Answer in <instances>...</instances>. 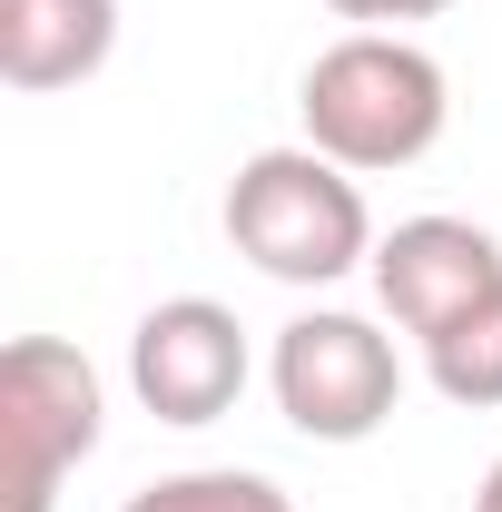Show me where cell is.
<instances>
[{"label":"cell","instance_id":"6da1fadb","mask_svg":"<svg viewBox=\"0 0 502 512\" xmlns=\"http://www.w3.org/2000/svg\"><path fill=\"white\" fill-rule=\"evenodd\" d=\"M296 119L306 148H325L335 168L384 178V168H414L434 158L443 128H453V79L424 40L404 30H345L335 50H315L296 79Z\"/></svg>","mask_w":502,"mask_h":512},{"label":"cell","instance_id":"7a4b0ae2","mask_svg":"<svg viewBox=\"0 0 502 512\" xmlns=\"http://www.w3.org/2000/svg\"><path fill=\"white\" fill-rule=\"evenodd\" d=\"M227 247L276 286H345L355 266H375V207L355 188V168H335L325 148H256L227 178Z\"/></svg>","mask_w":502,"mask_h":512},{"label":"cell","instance_id":"3957f363","mask_svg":"<svg viewBox=\"0 0 502 512\" xmlns=\"http://www.w3.org/2000/svg\"><path fill=\"white\" fill-rule=\"evenodd\" d=\"M266 384H276V414L306 444H375L394 424V404H404V355H394V335L375 316L306 306L296 325H276Z\"/></svg>","mask_w":502,"mask_h":512},{"label":"cell","instance_id":"277c9868","mask_svg":"<svg viewBox=\"0 0 502 512\" xmlns=\"http://www.w3.org/2000/svg\"><path fill=\"white\" fill-rule=\"evenodd\" d=\"M99 424H109L99 365L69 335H20L0 355V493H10V512L60 503V483L99 453Z\"/></svg>","mask_w":502,"mask_h":512},{"label":"cell","instance_id":"5b68a950","mask_svg":"<svg viewBox=\"0 0 502 512\" xmlns=\"http://www.w3.org/2000/svg\"><path fill=\"white\" fill-rule=\"evenodd\" d=\"M247 375H256L247 325L227 316L217 296H168V306H148L138 335H128V394H138L158 424H178V434L237 414Z\"/></svg>","mask_w":502,"mask_h":512},{"label":"cell","instance_id":"8992f818","mask_svg":"<svg viewBox=\"0 0 502 512\" xmlns=\"http://www.w3.org/2000/svg\"><path fill=\"white\" fill-rule=\"evenodd\" d=\"M365 276H375L384 316L404 325L414 345H434L443 325H463L473 306L502 296V237L473 227V217H404V227L375 237V266Z\"/></svg>","mask_w":502,"mask_h":512},{"label":"cell","instance_id":"52a82bcc","mask_svg":"<svg viewBox=\"0 0 502 512\" xmlns=\"http://www.w3.org/2000/svg\"><path fill=\"white\" fill-rule=\"evenodd\" d=\"M109 50H119V0H0V79L20 99L99 79Z\"/></svg>","mask_w":502,"mask_h":512},{"label":"cell","instance_id":"ba28073f","mask_svg":"<svg viewBox=\"0 0 502 512\" xmlns=\"http://www.w3.org/2000/svg\"><path fill=\"white\" fill-rule=\"evenodd\" d=\"M424 384L443 404H463V414H502V296L424 345Z\"/></svg>","mask_w":502,"mask_h":512},{"label":"cell","instance_id":"9c48e42d","mask_svg":"<svg viewBox=\"0 0 502 512\" xmlns=\"http://www.w3.org/2000/svg\"><path fill=\"white\" fill-rule=\"evenodd\" d=\"M119 512H296V493L266 483V473H237V463H197V473H158V483H138Z\"/></svg>","mask_w":502,"mask_h":512},{"label":"cell","instance_id":"30bf717a","mask_svg":"<svg viewBox=\"0 0 502 512\" xmlns=\"http://www.w3.org/2000/svg\"><path fill=\"white\" fill-rule=\"evenodd\" d=\"M335 20H355V30H404V20H443L453 0H325Z\"/></svg>","mask_w":502,"mask_h":512},{"label":"cell","instance_id":"8fae6325","mask_svg":"<svg viewBox=\"0 0 502 512\" xmlns=\"http://www.w3.org/2000/svg\"><path fill=\"white\" fill-rule=\"evenodd\" d=\"M473 512H502V463L483 473V483H473Z\"/></svg>","mask_w":502,"mask_h":512}]
</instances>
